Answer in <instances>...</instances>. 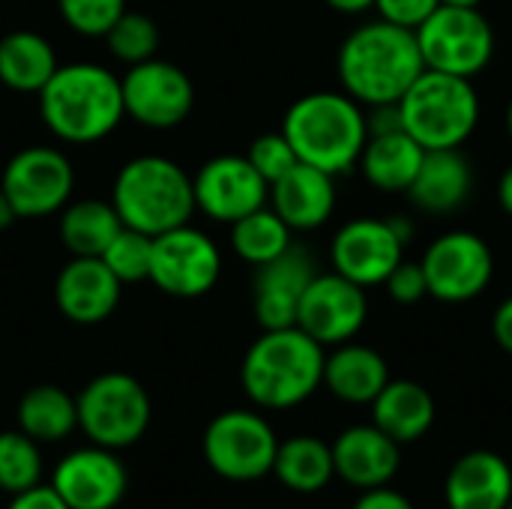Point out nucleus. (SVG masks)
Masks as SVG:
<instances>
[{"mask_svg": "<svg viewBox=\"0 0 512 509\" xmlns=\"http://www.w3.org/2000/svg\"><path fill=\"white\" fill-rule=\"evenodd\" d=\"M423 69L417 33L384 18L351 30L336 57L342 90L369 108L399 102Z\"/></svg>", "mask_w": 512, "mask_h": 509, "instance_id": "1", "label": "nucleus"}, {"mask_svg": "<svg viewBox=\"0 0 512 509\" xmlns=\"http://www.w3.org/2000/svg\"><path fill=\"white\" fill-rule=\"evenodd\" d=\"M36 96L42 123L54 138L66 144L102 141L126 117L120 75L99 63L81 60L57 66V72Z\"/></svg>", "mask_w": 512, "mask_h": 509, "instance_id": "2", "label": "nucleus"}, {"mask_svg": "<svg viewBox=\"0 0 512 509\" xmlns=\"http://www.w3.org/2000/svg\"><path fill=\"white\" fill-rule=\"evenodd\" d=\"M324 345L300 327L264 330L240 363V384L252 405L288 411L324 387Z\"/></svg>", "mask_w": 512, "mask_h": 509, "instance_id": "3", "label": "nucleus"}, {"mask_svg": "<svg viewBox=\"0 0 512 509\" xmlns=\"http://www.w3.org/2000/svg\"><path fill=\"white\" fill-rule=\"evenodd\" d=\"M282 132L300 162L315 165L333 177L348 174L360 162L369 138L366 111L345 90H318L300 96L285 111Z\"/></svg>", "mask_w": 512, "mask_h": 509, "instance_id": "4", "label": "nucleus"}, {"mask_svg": "<svg viewBox=\"0 0 512 509\" xmlns=\"http://www.w3.org/2000/svg\"><path fill=\"white\" fill-rule=\"evenodd\" d=\"M111 204L123 225L156 237L192 219V177L174 159L135 156L117 171Z\"/></svg>", "mask_w": 512, "mask_h": 509, "instance_id": "5", "label": "nucleus"}, {"mask_svg": "<svg viewBox=\"0 0 512 509\" xmlns=\"http://www.w3.org/2000/svg\"><path fill=\"white\" fill-rule=\"evenodd\" d=\"M402 129L423 150L462 147L480 123V96L471 78L423 69L399 99Z\"/></svg>", "mask_w": 512, "mask_h": 509, "instance_id": "6", "label": "nucleus"}, {"mask_svg": "<svg viewBox=\"0 0 512 509\" xmlns=\"http://www.w3.org/2000/svg\"><path fill=\"white\" fill-rule=\"evenodd\" d=\"M78 429L90 444L105 450H126L150 429L153 405L144 384L126 372H102L75 396Z\"/></svg>", "mask_w": 512, "mask_h": 509, "instance_id": "7", "label": "nucleus"}, {"mask_svg": "<svg viewBox=\"0 0 512 509\" xmlns=\"http://www.w3.org/2000/svg\"><path fill=\"white\" fill-rule=\"evenodd\" d=\"M201 450L216 477L228 483H255L273 474L279 438L258 411L231 408L207 423Z\"/></svg>", "mask_w": 512, "mask_h": 509, "instance_id": "8", "label": "nucleus"}, {"mask_svg": "<svg viewBox=\"0 0 512 509\" xmlns=\"http://www.w3.org/2000/svg\"><path fill=\"white\" fill-rule=\"evenodd\" d=\"M414 33L426 69L474 78L495 57V30L480 9L441 3Z\"/></svg>", "mask_w": 512, "mask_h": 509, "instance_id": "9", "label": "nucleus"}, {"mask_svg": "<svg viewBox=\"0 0 512 509\" xmlns=\"http://www.w3.org/2000/svg\"><path fill=\"white\" fill-rule=\"evenodd\" d=\"M0 189L6 192L18 219H42L60 213L72 201L75 168L63 150L33 144L6 162Z\"/></svg>", "mask_w": 512, "mask_h": 509, "instance_id": "10", "label": "nucleus"}, {"mask_svg": "<svg viewBox=\"0 0 512 509\" xmlns=\"http://www.w3.org/2000/svg\"><path fill=\"white\" fill-rule=\"evenodd\" d=\"M219 276H222L219 246L189 222L153 237L150 282L162 294L180 300L204 297L216 288Z\"/></svg>", "mask_w": 512, "mask_h": 509, "instance_id": "11", "label": "nucleus"}, {"mask_svg": "<svg viewBox=\"0 0 512 509\" xmlns=\"http://www.w3.org/2000/svg\"><path fill=\"white\" fill-rule=\"evenodd\" d=\"M429 297L441 303L477 300L495 279V255L474 231H447L429 243L420 261Z\"/></svg>", "mask_w": 512, "mask_h": 509, "instance_id": "12", "label": "nucleus"}, {"mask_svg": "<svg viewBox=\"0 0 512 509\" xmlns=\"http://www.w3.org/2000/svg\"><path fill=\"white\" fill-rule=\"evenodd\" d=\"M123 111L147 129H174L195 108L192 78L168 60L150 57L120 75Z\"/></svg>", "mask_w": 512, "mask_h": 509, "instance_id": "13", "label": "nucleus"}, {"mask_svg": "<svg viewBox=\"0 0 512 509\" xmlns=\"http://www.w3.org/2000/svg\"><path fill=\"white\" fill-rule=\"evenodd\" d=\"M366 318H369L366 288L339 276L336 270L315 273L297 309V327L324 348L351 342L363 330Z\"/></svg>", "mask_w": 512, "mask_h": 509, "instance_id": "14", "label": "nucleus"}, {"mask_svg": "<svg viewBox=\"0 0 512 509\" xmlns=\"http://www.w3.org/2000/svg\"><path fill=\"white\" fill-rule=\"evenodd\" d=\"M192 192L195 210L225 225H234L237 219L264 207L270 198L267 180L252 168L246 156L234 153L207 159L192 177Z\"/></svg>", "mask_w": 512, "mask_h": 509, "instance_id": "15", "label": "nucleus"}, {"mask_svg": "<svg viewBox=\"0 0 512 509\" xmlns=\"http://www.w3.org/2000/svg\"><path fill=\"white\" fill-rule=\"evenodd\" d=\"M402 258H405V243L399 240L390 219H372V216L351 219L336 231L330 243L333 270L357 282L360 288L384 285Z\"/></svg>", "mask_w": 512, "mask_h": 509, "instance_id": "16", "label": "nucleus"}, {"mask_svg": "<svg viewBox=\"0 0 512 509\" xmlns=\"http://www.w3.org/2000/svg\"><path fill=\"white\" fill-rule=\"evenodd\" d=\"M69 509H114L126 498L129 474L117 450L81 447L66 453L48 483Z\"/></svg>", "mask_w": 512, "mask_h": 509, "instance_id": "17", "label": "nucleus"}, {"mask_svg": "<svg viewBox=\"0 0 512 509\" xmlns=\"http://www.w3.org/2000/svg\"><path fill=\"white\" fill-rule=\"evenodd\" d=\"M315 261L303 246H288L279 258L255 267L252 279V312L261 330L297 327V309L303 291L315 279Z\"/></svg>", "mask_w": 512, "mask_h": 509, "instance_id": "18", "label": "nucleus"}, {"mask_svg": "<svg viewBox=\"0 0 512 509\" xmlns=\"http://www.w3.org/2000/svg\"><path fill=\"white\" fill-rule=\"evenodd\" d=\"M330 450L336 477L360 492L390 486L402 468V444H396L375 423L345 429Z\"/></svg>", "mask_w": 512, "mask_h": 509, "instance_id": "19", "label": "nucleus"}, {"mask_svg": "<svg viewBox=\"0 0 512 509\" xmlns=\"http://www.w3.org/2000/svg\"><path fill=\"white\" fill-rule=\"evenodd\" d=\"M120 279L105 267L102 258H72L54 282V303L72 324L90 327L114 315L120 303Z\"/></svg>", "mask_w": 512, "mask_h": 509, "instance_id": "20", "label": "nucleus"}, {"mask_svg": "<svg viewBox=\"0 0 512 509\" xmlns=\"http://www.w3.org/2000/svg\"><path fill=\"white\" fill-rule=\"evenodd\" d=\"M447 509H507L512 501L510 462L492 450L462 453L444 480Z\"/></svg>", "mask_w": 512, "mask_h": 509, "instance_id": "21", "label": "nucleus"}, {"mask_svg": "<svg viewBox=\"0 0 512 509\" xmlns=\"http://www.w3.org/2000/svg\"><path fill=\"white\" fill-rule=\"evenodd\" d=\"M267 201L291 231H315L336 210V183L333 174L297 162L276 183H270Z\"/></svg>", "mask_w": 512, "mask_h": 509, "instance_id": "22", "label": "nucleus"}, {"mask_svg": "<svg viewBox=\"0 0 512 509\" xmlns=\"http://www.w3.org/2000/svg\"><path fill=\"white\" fill-rule=\"evenodd\" d=\"M474 192V168L471 159L462 153V147L447 150H426L420 171L405 192L414 207L423 213H456Z\"/></svg>", "mask_w": 512, "mask_h": 509, "instance_id": "23", "label": "nucleus"}, {"mask_svg": "<svg viewBox=\"0 0 512 509\" xmlns=\"http://www.w3.org/2000/svg\"><path fill=\"white\" fill-rule=\"evenodd\" d=\"M390 381L387 360L357 342H342L324 357V387L345 405H372Z\"/></svg>", "mask_w": 512, "mask_h": 509, "instance_id": "24", "label": "nucleus"}, {"mask_svg": "<svg viewBox=\"0 0 512 509\" xmlns=\"http://www.w3.org/2000/svg\"><path fill=\"white\" fill-rule=\"evenodd\" d=\"M369 408H372V423L381 432H387L396 444H414L426 438L438 417L432 393L420 381H408V378H396V381L390 378Z\"/></svg>", "mask_w": 512, "mask_h": 509, "instance_id": "25", "label": "nucleus"}, {"mask_svg": "<svg viewBox=\"0 0 512 509\" xmlns=\"http://www.w3.org/2000/svg\"><path fill=\"white\" fill-rule=\"evenodd\" d=\"M423 156L426 150L405 129H396V132L369 135L357 165L369 186L381 192H408L420 171Z\"/></svg>", "mask_w": 512, "mask_h": 509, "instance_id": "26", "label": "nucleus"}, {"mask_svg": "<svg viewBox=\"0 0 512 509\" xmlns=\"http://www.w3.org/2000/svg\"><path fill=\"white\" fill-rule=\"evenodd\" d=\"M57 66L54 45L36 30H12L0 39V84L15 93H39Z\"/></svg>", "mask_w": 512, "mask_h": 509, "instance_id": "27", "label": "nucleus"}, {"mask_svg": "<svg viewBox=\"0 0 512 509\" xmlns=\"http://www.w3.org/2000/svg\"><path fill=\"white\" fill-rule=\"evenodd\" d=\"M18 429L33 438L36 444H54L69 438L78 429V408L75 396H69L57 384H36L30 387L15 408Z\"/></svg>", "mask_w": 512, "mask_h": 509, "instance_id": "28", "label": "nucleus"}, {"mask_svg": "<svg viewBox=\"0 0 512 509\" xmlns=\"http://www.w3.org/2000/svg\"><path fill=\"white\" fill-rule=\"evenodd\" d=\"M273 474L285 489L297 495H315L327 489L330 480L336 477L333 450L327 441L315 435H294L288 441H279Z\"/></svg>", "mask_w": 512, "mask_h": 509, "instance_id": "29", "label": "nucleus"}, {"mask_svg": "<svg viewBox=\"0 0 512 509\" xmlns=\"http://www.w3.org/2000/svg\"><path fill=\"white\" fill-rule=\"evenodd\" d=\"M123 228L111 201L81 198L60 210V243L72 258H99Z\"/></svg>", "mask_w": 512, "mask_h": 509, "instance_id": "30", "label": "nucleus"}, {"mask_svg": "<svg viewBox=\"0 0 512 509\" xmlns=\"http://www.w3.org/2000/svg\"><path fill=\"white\" fill-rule=\"evenodd\" d=\"M291 228L279 219L273 207H258L231 225V249L252 267L279 258L291 246Z\"/></svg>", "mask_w": 512, "mask_h": 509, "instance_id": "31", "label": "nucleus"}, {"mask_svg": "<svg viewBox=\"0 0 512 509\" xmlns=\"http://www.w3.org/2000/svg\"><path fill=\"white\" fill-rule=\"evenodd\" d=\"M42 477V453L33 438L21 429L0 432V492L9 498L39 486Z\"/></svg>", "mask_w": 512, "mask_h": 509, "instance_id": "32", "label": "nucleus"}, {"mask_svg": "<svg viewBox=\"0 0 512 509\" xmlns=\"http://www.w3.org/2000/svg\"><path fill=\"white\" fill-rule=\"evenodd\" d=\"M102 39L108 42V51L114 54V60L126 63V66L144 63V60L156 57V51H159V27L144 12L126 9Z\"/></svg>", "mask_w": 512, "mask_h": 509, "instance_id": "33", "label": "nucleus"}, {"mask_svg": "<svg viewBox=\"0 0 512 509\" xmlns=\"http://www.w3.org/2000/svg\"><path fill=\"white\" fill-rule=\"evenodd\" d=\"M105 267L120 279V285L144 282L150 279V258H153V237L144 231H135L123 225L117 237L108 243V249L99 255Z\"/></svg>", "mask_w": 512, "mask_h": 509, "instance_id": "34", "label": "nucleus"}, {"mask_svg": "<svg viewBox=\"0 0 512 509\" xmlns=\"http://www.w3.org/2000/svg\"><path fill=\"white\" fill-rule=\"evenodd\" d=\"M60 18L81 36H105L126 12V0H57Z\"/></svg>", "mask_w": 512, "mask_h": 509, "instance_id": "35", "label": "nucleus"}, {"mask_svg": "<svg viewBox=\"0 0 512 509\" xmlns=\"http://www.w3.org/2000/svg\"><path fill=\"white\" fill-rule=\"evenodd\" d=\"M246 159L252 162V168L270 183H276L285 171H291L300 159L291 147V141L285 138V132H267V135H258L252 144H249V153Z\"/></svg>", "mask_w": 512, "mask_h": 509, "instance_id": "36", "label": "nucleus"}, {"mask_svg": "<svg viewBox=\"0 0 512 509\" xmlns=\"http://www.w3.org/2000/svg\"><path fill=\"white\" fill-rule=\"evenodd\" d=\"M387 294L393 303H402V306H414L420 303L423 297H429V285H426V273L420 267V261H399L396 270L387 276L384 282Z\"/></svg>", "mask_w": 512, "mask_h": 509, "instance_id": "37", "label": "nucleus"}, {"mask_svg": "<svg viewBox=\"0 0 512 509\" xmlns=\"http://www.w3.org/2000/svg\"><path fill=\"white\" fill-rule=\"evenodd\" d=\"M438 6L441 0H375V9L381 12L384 21L408 30H417Z\"/></svg>", "mask_w": 512, "mask_h": 509, "instance_id": "38", "label": "nucleus"}, {"mask_svg": "<svg viewBox=\"0 0 512 509\" xmlns=\"http://www.w3.org/2000/svg\"><path fill=\"white\" fill-rule=\"evenodd\" d=\"M351 509H417L411 504V498H405L402 492L390 489V486H378V489H366Z\"/></svg>", "mask_w": 512, "mask_h": 509, "instance_id": "39", "label": "nucleus"}, {"mask_svg": "<svg viewBox=\"0 0 512 509\" xmlns=\"http://www.w3.org/2000/svg\"><path fill=\"white\" fill-rule=\"evenodd\" d=\"M6 509H69L63 504V498L51 489V486H33L27 492H18L9 498Z\"/></svg>", "mask_w": 512, "mask_h": 509, "instance_id": "40", "label": "nucleus"}, {"mask_svg": "<svg viewBox=\"0 0 512 509\" xmlns=\"http://www.w3.org/2000/svg\"><path fill=\"white\" fill-rule=\"evenodd\" d=\"M492 336L501 345V351H507L512 357V297H507L495 309V315H492Z\"/></svg>", "mask_w": 512, "mask_h": 509, "instance_id": "41", "label": "nucleus"}, {"mask_svg": "<svg viewBox=\"0 0 512 509\" xmlns=\"http://www.w3.org/2000/svg\"><path fill=\"white\" fill-rule=\"evenodd\" d=\"M324 3L336 12H345V15H360V12L375 6V0H324Z\"/></svg>", "mask_w": 512, "mask_h": 509, "instance_id": "42", "label": "nucleus"}, {"mask_svg": "<svg viewBox=\"0 0 512 509\" xmlns=\"http://www.w3.org/2000/svg\"><path fill=\"white\" fill-rule=\"evenodd\" d=\"M498 201L504 207V213L512 216V165L501 174V183H498Z\"/></svg>", "mask_w": 512, "mask_h": 509, "instance_id": "43", "label": "nucleus"}, {"mask_svg": "<svg viewBox=\"0 0 512 509\" xmlns=\"http://www.w3.org/2000/svg\"><path fill=\"white\" fill-rule=\"evenodd\" d=\"M15 219H18V216H15V210H12V204H9L6 192L0 189V231H6Z\"/></svg>", "mask_w": 512, "mask_h": 509, "instance_id": "44", "label": "nucleus"}, {"mask_svg": "<svg viewBox=\"0 0 512 509\" xmlns=\"http://www.w3.org/2000/svg\"><path fill=\"white\" fill-rule=\"evenodd\" d=\"M444 6H465V9H480L483 0H441Z\"/></svg>", "mask_w": 512, "mask_h": 509, "instance_id": "45", "label": "nucleus"}, {"mask_svg": "<svg viewBox=\"0 0 512 509\" xmlns=\"http://www.w3.org/2000/svg\"><path fill=\"white\" fill-rule=\"evenodd\" d=\"M507 132H510V138H512V99H510V105H507Z\"/></svg>", "mask_w": 512, "mask_h": 509, "instance_id": "46", "label": "nucleus"}, {"mask_svg": "<svg viewBox=\"0 0 512 509\" xmlns=\"http://www.w3.org/2000/svg\"><path fill=\"white\" fill-rule=\"evenodd\" d=\"M507 509H512V501H510V504H507Z\"/></svg>", "mask_w": 512, "mask_h": 509, "instance_id": "47", "label": "nucleus"}]
</instances>
